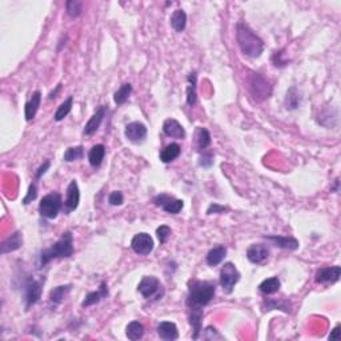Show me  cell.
I'll use <instances>...</instances> for the list:
<instances>
[{
    "label": "cell",
    "instance_id": "27",
    "mask_svg": "<svg viewBox=\"0 0 341 341\" xmlns=\"http://www.w3.org/2000/svg\"><path fill=\"white\" fill-rule=\"evenodd\" d=\"M71 289H72L71 284H67V285H59V287L54 288V289L50 292V301L52 302V304H56V306H58V304H60V302L64 300V297L71 292Z\"/></svg>",
    "mask_w": 341,
    "mask_h": 341
},
{
    "label": "cell",
    "instance_id": "31",
    "mask_svg": "<svg viewBox=\"0 0 341 341\" xmlns=\"http://www.w3.org/2000/svg\"><path fill=\"white\" fill-rule=\"evenodd\" d=\"M195 137H196V144H198V148L200 151H204L211 145V135H209V131L207 128L199 127Z\"/></svg>",
    "mask_w": 341,
    "mask_h": 341
},
{
    "label": "cell",
    "instance_id": "23",
    "mask_svg": "<svg viewBox=\"0 0 341 341\" xmlns=\"http://www.w3.org/2000/svg\"><path fill=\"white\" fill-rule=\"evenodd\" d=\"M226 256V248L224 245H216L211 249V251L207 253V264L211 267H216L219 266L220 262L223 261L224 257Z\"/></svg>",
    "mask_w": 341,
    "mask_h": 341
},
{
    "label": "cell",
    "instance_id": "39",
    "mask_svg": "<svg viewBox=\"0 0 341 341\" xmlns=\"http://www.w3.org/2000/svg\"><path fill=\"white\" fill-rule=\"evenodd\" d=\"M124 201V196L120 191H113L109 196H108V203L111 205H122Z\"/></svg>",
    "mask_w": 341,
    "mask_h": 341
},
{
    "label": "cell",
    "instance_id": "13",
    "mask_svg": "<svg viewBox=\"0 0 341 341\" xmlns=\"http://www.w3.org/2000/svg\"><path fill=\"white\" fill-rule=\"evenodd\" d=\"M270 257V248L264 244H252L247 249V259L253 264H262Z\"/></svg>",
    "mask_w": 341,
    "mask_h": 341
},
{
    "label": "cell",
    "instance_id": "28",
    "mask_svg": "<svg viewBox=\"0 0 341 341\" xmlns=\"http://www.w3.org/2000/svg\"><path fill=\"white\" fill-rule=\"evenodd\" d=\"M281 287L280 280L277 277H270V279H266L259 285V291L264 294H273L279 292Z\"/></svg>",
    "mask_w": 341,
    "mask_h": 341
},
{
    "label": "cell",
    "instance_id": "36",
    "mask_svg": "<svg viewBox=\"0 0 341 341\" xmlns=\"http://www.w3.org/2000/svg\"><path fill=\"white\" fill-rule=\"evenodd\" d=\"M156 235H158L160 244H165L168 241L169 237H171V235H172V230L168 225H160L156 230Z\"/></svg>",
    "mask_w": 341,
    "mask_h": 341
},
{
    "label": "cell",
    "instance_id": "1",
    "mask_svg": "<svg viewBox=\"0 0 341 341\" xmlns=\"http://www.w3.org/2000/svg\"><path fill=\"white\" fill-rule=\"evenodd\" d=\"M236 40L241 52L249 58H259L264 51V42L245 23L236 25Z\"/></svg>",
    "mask_w": 341,
    "mask_h": 341
},
{
    "label": "cell",
    "instance_id": "35",
    "mask_svg": "<svg viewBox=\"0 0 341 341\" xmlns=\"http://www.w3.org/2000/svg\"><path fill=\"white\" fill-rule=\"evenodd\" d=\"M65 10L71 18H78L83 11V3L79 0H69L65 3Z\"/></svg>",
    "mask_w": 341,
    "mask_h": 341
},
{
    "label": "cell",
    "instance_id": "11",
    "mask_svg": "<svg viewBox=\"0 0 341 341\" xmlns=\"http://www.w3.org/2000/svg\"><path fill=\"white\" fill-rule=\"evenodd\" d=\"M148 130L147 127L144 126L140 122H132L126 127L124 135H126L127 140H130L133 144H140L145 140L147 137Z\"/></svg>",
    "mask_w": 341,
    "mask_h": 341
},
{
    "label": "cell",
    "instance_id": "41",
    "mask_svg": "<svg viewBox=\"0 0 341 341\" xmlns=\"http://www.w3.org/2000/svg\"><path fill=\"white\" fill-rule=\"evenodd\" d=\"M228 211V208L223 207V205H219L213 203V204L209 205L208 211H207V215H213V213H223V212Z\"/></svg>",
    "mask_w": 341,
    "mask_h": 341
},
{
    "label": "cell",
    "instance_id": "42",
    "mask_svg": "<svg viewBox=\"0 0 341 341\" xmlns=\"http://www.w3.org/2000/svg\"><path fill=\"white\" fill-rule=\"evenodd\" d=\"M50 165H51L50 160H47V162H44L43 164L40 165L39 169H37V171H36V173H35V179L39 180L40 177L43 176L44 173H46L48 171V168H50Z\"/></svg>",
    "mask_w": 341,
    "mask_h": 341
},
{
    "label": "cell",
    "instance_id": "30",
    "mask_svg": "<svg viewBox=\"0 0 341 341\" xmlns=\"http://www.w3.org/2000/svg\"><path fill=\"white\" fill-rule=\"evenodd\" d=\"M131 94H132V86L130 83H124L120 88L115 92L113 95V101H115L118 105L124 104L128 99H130Z\"/></svg>",
    "mask_w": 341,
    "mask_h": 341
},
{
    "label": "cell",
    "instance_id": "5",
    "mask_svg": "<svg viewBox=\"0 0 341 341\" xmlns=\"http://www.w3.org/2000/svg\"><path fill=\"white\" fill-rule=\"evenodd\" d=\"M137 291L147 300H160L164 296V287L158 277L144 276L137 285Z\"/></svg>",
    "mask_w": 341,
    "mask_h": 341
},
{
    "label": "cell",
    "instance_id": "15",
    "mask_svg": "<svg viewBox=\"0 0 341 341\" xmlns=\"http://www.w3.org/2000/svg\"><path fill=\"white\" fill-rule=\"evenodd\" d=\"M105 112H107V107H105V105H101V107L95 112L94 115L91 116L90 120L87 122L86 127H84V131H83V133H84L86 136L94 135V133L100 128L101 123L104 120Z\"/></svg>",
    "mask_w": 341,
    "mask_h": 341
},
{
    "label": "cell",
    "instance_id": "17",
    "mask_svg": "<svg viewBox=\"0 0 341 341\" xmlns=\"http://www.w3.org/2000/svg\"><path fill=\"white\" fill-rule=\"evenodd\" d=\"M159 337L165 341H173L179 338V330L176 324L171 321H162L158 325Z\"/></svg>",
    "mask_w": 341,
    "mask_h": 341
},
{
    "label": "cell",
    "instance_id": "16",
    "mask_svg": "<svg viewBox=\"0 0 341 341\" xmlns=\"http://www.w3.org/2000/svg\"><path fill=\"white\" fill-rule=\"evenodd\" d=\"M163 132L168 137L172 139H184L185 137V130L184 127L177 122L176 119H167L163 124Z\"/></svg>",
    "mask_w": 341,
    "mask_h": 341
},
{
    "label": "cell",
    "instance_id": "45",
    "mask_svg": "<svg viewBox=\"0 0 341 341\" xmlns=\"http://www.w3.org/2000/svg\"><path fill=\"white\" fill-rule=\"evenodd\" d=\"M60 90H61V84H58V87H56V90L52 91V92H51V94H50V96H48V97H50V99H51V100H52V99H55V97H56V95L59 94V91H60Z\"/></svg>",
    "mask_w": 341,
    "mask_h": 341
},
{
    "label": "cell",
    "instance_id": "18",
    "mask_svg": "<svg viewBox=\"0 0 341 341\" xmlns=\"http://www.w3.org/2000/svg\"><path fill=\"white\" fill-rule=\"evenodd\" d=\"M266 239L272 241L273 245L283 248V249H288V251H296L300 245L297 239L292 236H266Z\"/></svg>",
    "mask_w": 341,
    "mask_h": 341
},
{
    "label": "cell",
    "instance_id": "38",
    "mask_svg": "<svg viewBox=\"0 0 341 341\" xmlns=\"http://www.w3.org/2000/svg\"><path fill=\"white\" fill-rule=\"evenodd\" d=\"M36 196H37V187H36L35 183H32L28 187V192L25 195V198L23 199V204L28 205L29 203H32V201L35 200Z\"/></svg>",
    "mask_w": 341,
    "mask_h": 341
},
{
    "label": "cell",
    "instance_id": "20",
    "mask_svg": "<svg viewBox=\"0 0 341 341\" xmlns=\"http://www.w3.org/2000/svg\"><path fill=\"white\" fill-rule=\"evenodd\" d=\"M40 101H42V92L40 91H35L27 103L24 105V115H25V120L29 122V120H32L33 118L37 113V109L40 107Z\"/></svg>",
    "mask_w": 341,
    "mask_h": 341
},
{
    "label": "cell",
    "instance_id": "10",
    "mask_svg": "<svg viewBox=\"0 0 341 341\" xmlns=\"http://www.w3.org/2000/svg\"><path fill=\"white\" fill-rule=\"evenodd\" d=\"M155 205H158L160 208H163V211H165L167 213H171V215H177L184 207V201L179 200V199H173L172 196L169 195L162 194L156 196L154 199Z\"/></svg>",
    "mask_w": 341,
    "mask_h": 341
},
{
    "label": "cell",
    "instance_id": "29",
    "mask_svg": "<svg viewBox=\"0 0 341 341\" xmlns=\"http://www.w3.org/2000/svg\"><path fill=\"white\" fill-rule=\"evenodd\" d=\"M126 334L127 337L132 341L140 340V338L144 336L143 324L139 323V321H132V323H130L126 328Z\"/></svg>",
    "mask_w": 341,
    "mask_h": 341
},
{
    "label": "cell",
    "instance_id": "24",
    "mask_svg": "<svg viewBox=\"0 0 341 341\" xmlns=\"http://www.w3.org/2000/svg\"><path fill=\"white\" fill-rule=\"evenodd\" d=\"M180 154H181V148H180L179 144L171 143L168 144L167 147H164V149L160 152V160L167 164V163H171L173 162V160H176V159L180 156Z\"/></svg>",
    "mask_w": 341,
    "mask_h": 341
},
{
    "label": "cell",
    "instance_id": "2",
    "mask_svg": "<svg viewBox=\"0 0 341 341\" xmlns=\"http://www.w3.org/2000/svg\"><path fill=\"white\" fill-rule=\"evenodd\" d=\"M216 293L215 284L211 281L195 280L188 289L187 306L190 309H203L213 300Z\"/></svg>",
    "mask_w": 341,
    "mask_h": 341
},
{
    "label": "cell",
    "instance_id": "32",
    "mask_svg": "<svg viewBox=\"0 0 341 341\" xmlns=\"http://www.w3.org/2000/svg\"><path fill=\"white\" fill-rule=\"evenodd\" d=\"M72 105H73V96H69L67 100H64L59 105L56 112H55V122H61L63 119L67 118L69 115V112L72 111Z\"/></svg>",
    "mask_w": 341,
    "mask_h": 341
},
{
    "label": "cell",
    "instance_id": "14",
    "mask_svg": "<svg viewBox=\"0 0 341 341\" xmlns=\"http://www.w3.org/2000/svg\"><path fill=\"white\" fill-rule=\"evenodd\" d=\"M80 203V191L78 181L76 180H71L68 188H67V198L64 201V207L67 212L75 211L78 208V205Z\"/></svg>",
    "mask_w": 341,
    "mask_h": 341
},
{
    "label": "cell",
    "instance_id": "8",
    "mask_svg": "<svg viewBox=\"0 0 341 341\" xmlns=\"http://www.w3.org/2000/svg\"><path fill=\"white\" fill-rule=\"evenodd\" d=\"M43 293V281L36 280L33 277H28L24 283V300L25 308L35 306L39 301Z\"/></svg>",
    "mask_w": 341,
    "mask_h": 341
},
{
    "label": "cell",
    "instance_id": "40",
    "mask_svg": "<svg viewBox=\"0 0 341 341\" xmlns=\"http://www.w3.org/2000/svg\"><path fill=\"white\" fill-rule=\"evenodd\" d=\"M213 164V155L212 154H207V152H204L203 154V156L200 158V165L201 167H205V168H208V167H211V165Z\"/></svg>",
    "mask_w": 341,
    "mask_h": 341
},
{
    "label": "cell",
    "instance_id": "12",
    "mask_svg": "<svg viewBox=\"0 0 341 341\" xmlns=\"http://www.w3.org/2000/svg\"><path fill=\"white\" fill-rule=\"evenodd\" d=\"M341 275V268L338 266L334 267H325V268H320L316 272L315 281L319 284H333L338 281Z\"/></svg>",
    "mask_w": 341,
    "mask_h": 341
},
{
    "label": "cell",
    "instance_id": "44",
    "mask_svg": "<svg viewBox=\"0 0 341 341\" xmlns=\"http://www.w3.org/2000/svg\"><path fill=\"white\" fill-rule=\"evenodd\" d=\"M340 336H341V334H340V324H337V325L333 328V330L330 332L329 338H330V340H334V338H340Z\"/></svg>",
    "mask_w": 341,
    "mask_h": 341
},
{
    "label": "cell",
    "instance_id": "3",
    "mask_svg": "<svg viewBox=\"0 0 341 341\" xmlns=\"http://www.w3.org/2000/svg\"><path fill=\"white\" fill-rule=\"evenodd\" d=\"M73 236L71 232H64L52 247L43 249L40 253V267L47 266L55 259H67L73 255Z\"/></svg>",
    "mask_w": 341,
    "mask_h": 341
},
{
    "label": "cell",
    "instance_id": "26",
    "mask_svg": "<svg viewBox=\"0 0 341 341\" xmlns=\"http://www.w3.org/2000/svg\"><path fill=\"white\" fill-rule=\"evenodd\" d=\"M171 25L176 32H181L187 25V14L183 10H176L171 15Z\"/></svg>",
    "mask_w": 341,
    "mask_h": 341
},
{
    "label": "cell",
    "instance_id": "37",
    "mask_svg": "<svg viewBox=\"0 0 341 341\" xmlns=\"http://www.w3.org/2000/svg\"><path fill=\"white\" fill-rule=\"evenodd\" d=\"M204 340H223V336L219 333V330H216L213 327H207L203 333Z\"/></svg>",
    "mask_w": 341,
    "mask_h": 341
},
{
    "label": "cell",
    "instance_id": "21",
    "mask_svg": "<svg viewBox=\"0 0 341 341\" xmlns=\"http://www.w3.org/2000/svg\"><path fill=\"white\" fill-rule=\"evenodd\" d=\"M23 245V236L20 232H15L14 235L8 237L7 240H4L0 245V252L2 255L10 253V252L18 251L19 248H22Z\"/></svg>",
    "mask_w": 341,
    "mask_h": 341
},
{
    "label": "cell",
    "instance_id": "9",
    "mask_svg": "<svg viewBox=\"0 0 341 341\" xmlns=\"http://www.w3.org/2000/svg\"><path fill=\"white\" fill-rule=\"evenodd\" d=\"M154 239L145 232H140L133 236L131 241V248L135 253L140 256H147L154 251Z\"/></svg>",
    "mask_w": 341,
    "mask_h": 341
},
{
    "label": "cell",
    "instance_id": "7",
    "mask_svg": "<svg viewBox=\"0 0 341 341\" xmlns=\"http://www.w3.org/2000/svg\"><path fill=\"white\" fill-rule=\"evenodd\" d=\"M240 272L237 271L236 266L232 262H225L220 271V285L226 294L234 292V288L240 280Z\"/></svg>",
    "mask_w": 341,
    "mask_h": 341
},
{
    "label": "cell",
    "instance_id": "43",
    "mask_svg": "<svg viewBox=\"0 0 341 341\" xmlns=\"http://www.w3.org/2000/svg\"><path fill=\"white\" fill-rule=\"evenodd\" d=\"M281 56H283V51H280V52H275V55L272 56V61L275 63L276 67H284V65L288 64L287 61L281 60Z\"/></svg>",
    "mask_w": 341,
    "mask_h": 341
},
{
    "label": "cell",
    "instance_id": "4",
    "mask_svg": "<svg viewBox=\"0 0 341 341\" xmlns=\"http://www.w3.org/2000/svg\"><path fill=\"white\" fill-rule=\"evenodd\" d=\"M247 87L249 94L256 101L266 100L272 95V86H271L270 80L266 79L260 73L251 72V75H248Z\"/></svg>",
    "mask_w": 341,
    "mask_h": 341
},
{
    "label": "cell",
    "instance_id": "33",
    "mask_svg": "<svg viewBox=\"0 0 341 341\" xmlns=\"http://www.w3.org/2000/svg\"><path fill=\"white\" fill-rule=\"evenodd\" d=\"M300 101H301V96L298 94V91L296 88H291V90L287 92V96H285V100H284V104L287 109H296V108L300 105Z\"/></svg>",
    "mask_w": 341,
    "mask_h": 341
},
{
    "label": "cell",
    "instance_id": "19",
    "mask_svg": "<svg viewBox=\"0 0 341 341\" xmlns=\"http://www.w3.org/2000/svg\"><path fill=\"white\" fill-rule=\"evenodd\" d=\"M108 296V287L107 284L103 281V283L100 284V288L97 289V291L95 292H90V293L87 294L86 298L83 300L82 302V307H91V306H95V304H97V302H100L103 298H105Z\"/></svg>",
    "mask_w": 341,
    "mask_h": 341
},
{
    "label": "cell",
    "instance_id": "22",
    "mask_svg": "<svg viewBox=\"0 0 341 341\" xmlns=\"http://www.w3.org/2000/svg\"><path fill=\"white\" fill-rule=\"evenodd\" d=\"M188 86H187V103L188 105L194 107L198 100V73L196 71L191 72L188 75Z\"/></svg>",
    "mask_w": 341,
    "mask_h": 341
},
{
    "label": "cell",
    "instance_id": "6",
    "mask_svg": "<svg viewBox=\"0 0 341 341\" xmlns=\"http://www.w3.org/2000/svg\"><path fill=\"white\" fill-rule=\"evenodd\" d=\"M61 205H63V200H61L60 195L58 192H51L40 200L39 213L46 219H56L61 209Z\"/></svg>",
    "mask_w": 341,
    "mask_h": 341
},
{
    "label": "cell",
    "instance_id": "34",
    "mask_svg": "<svg viewBox=\"0 0 341 341\" xmlns=\"http://www.w3.org/2000/svg\"><path fill=\"white\" fill-rule=\"evenodd\" d=\"M84 158V147L83 145H78V147H69L68 149H65L64 152V162L71 163L80 160Z\"/></svg>",
    "mask_w": 341,
    "mask_h": 341
},
{
    "label": "cell",
    "instance_id": "25",
    "mask_svg": "<svg viewBox=\"0 0 341 341\" xmlns=\"http://www.w3.org/2000/svg\"><path fill=\"white\" fill-rule=\"evenodd\" d=\"M105 156V147L103 144H96L94 147L91 148L90 154H88V162L92 167H99V165L103 163Z\"/></svg>",
    "mask_w": 341,
    "mask_h": 341
}]
</instances>
